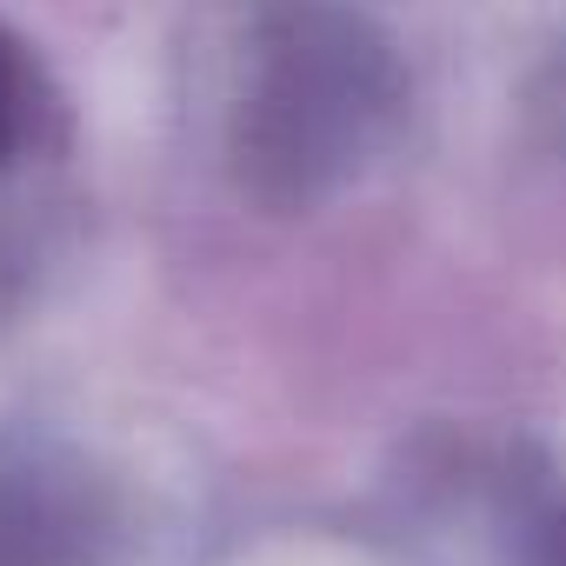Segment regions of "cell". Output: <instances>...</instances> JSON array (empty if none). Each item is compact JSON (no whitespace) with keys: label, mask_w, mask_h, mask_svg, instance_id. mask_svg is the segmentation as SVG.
I'll use <instances>...</instances> for the list:
<instances>
[{"label":"cell","mask_w":566,"mask_h":566,"mask_svg":"<svg viewBox=\"0 0 566 566\" xmlns=\"http://www.w3.org/2000/svg\"><path fill=\"white\" fill-rule=\"evenodd\" d=\"M407 61L354 0H273L227 114L233 187L266 213L334 200L400 127Z\"/></svg>","instance_id":"cell-1"},{"label":"cell","mask_w":566,"mask_h":566,"mask_svg":"<svg viewBox=\"0 0 566 566\" xmlns=\"http://www.w3.org/2000/svg\"><path fill=\"white\" fill-rule=\"evenodd\" d=\"M120 533L107 473L61 427H0V566H101Z\"/></svg>","instance_id":"cell-2"},{"label":"cell","mask_w":566,"mask_h":566,"mask_svg":"<svg viewBox=\"0 0 566 566\" xmlns=\"http://www.w3.org/2000/svg\"><path fill=\"white\" fill-rule=\"evenodd\" d=\"M34 114H41V74H34V54L0 28V160H14L34 134Z\"/></svg>","instance_id":"cell-3"},{"label":"cell","mask_w":566,"mask_h":566,"mask_svg":"<svg viewBox=\"0 0 566 566\" xmlns=\"http://www.w3.org/2000/svg\"><path fill=\"white\" fill-rule=\"evenodd\" d=\"M526 120H533V134H539L546 147L566 154V48L533 74V87H526Z\"/></svg>","instance_id":"cell-4"},{"label":"cell","mask_w":566,"mask_h":566,"mask_svg":"<svg viewBox=\"0 0 566 566\" xmlns=\"http://www.w3.org/2000/svg\"><path fill=\"white\" fill-rule=\"evenodd\" d=\"M526 566H566V506H553V513L539 520V533H533V553H526Z\"/></svg>","instance_id":"cell-5"}]
</instances>
